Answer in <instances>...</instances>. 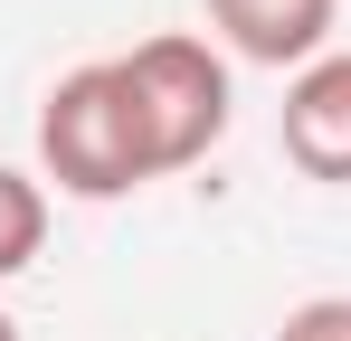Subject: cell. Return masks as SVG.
Segmentation results:
<instances>
[{"instance_id":"3957f363","label":"cell","mask_w":351,"mask_h":341,"mask_svg":"<svg viewBox=\"0 0 351 341\" xmlns=\"http://www.w3.org/2000/svg\"><path fill=\"white\" fill-rule=\"evenodd\" d=\"M276 133H285V162L304 180H332V190L351 180V48H323L313 66H294Z\"/></svg>"},{"instance_id":"5b68a950","label":"cell","mask_w":351,"mask_h":341,"mask_svg":"<svg viewBox=\"0 0 351 341\" xmlns=\"http://www.w3.org/2000/svg\"><path fill=\"white\" fill-rule=\"evenodd\" d=\"M38 247H48V190H38L29 170L0 162V284L29 275V266H38Z\"/></svg>"},{"instance_id":"52a82bcc","label":"cell","mask_w":351,"mask_h":341,"mask_svg":"<svg viewBox=\"0 0 351 341\" xmlns=\"http://www.w3.org/2000/svg\"><path fill=\"white\" fill-rule=\"evenodd\" d=\"M0 341H19V323H10V313H0Z\"/></svg>"},{"instance_id":"7a4b0ae2","label":"cell","mask_w":351,"mask_h":341,"mask_svg":"<svg viewBox=\"0 0 351 341\" xmlns=\"http://www.w3.org/2000/svg\"><path fill=\"white\" fill-rule=\"evenodd\" d=\"M114 66H123V95H133V123H143V152H152V180L219 152V133H228V57L209 38L162 29Z\"/></svg>"},{"instance_id":"277c9868","label":"cell","mask_w":351,"mask_h":341,"mask_svg":"<svg viewBox=\"0 0 351 341\" xmlns=\"http://www.w3.org/2000/svg\"><path fill=\"white\" fill-rule=\"evenodd\" d=\"M332 10L342 0H209V29L247 66H313L332 48Z\"/></svg>"},{"instance_id":"8992f818","label":"cell","mask_w":351,"mask_h":341,"mask_svg":"<svg viewBox=\"0 0 351 341\" xmlns=\"http://www.w3.org/2000/svg\"><path fill=\"white\" fill-rule=\"evenodd\" d=\"M276 341H351V303H342V294H323V303H294Z\"/></svg>"},{"instance_id":"6da1fadb","label":"cell","mask_w":351,"mask_h":341,"mask_svg":"<svg viewBox=\"0 0 351 341\" xmlns=\"http://www.w3.org/2000/svg\"><path fill=\"white\" fill-rule=\"evenodd\" d=\"M38 162L66 199H123L152 180V152H143V123H133V95H123V66L95 57V66H66L38 105Z\"/></svg>"}]
</instances>
